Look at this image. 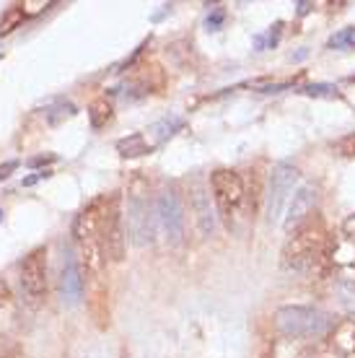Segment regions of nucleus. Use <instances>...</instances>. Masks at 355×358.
Masks as SVG:
<instances>
[{
	"mask_svg": "<svg viewBox=\"0 0 355 358\" xmlns=\"http://www.w3.org/2000/svg\"><path fill=\"white\" fill-rule=\"evenodd\" d=\"M327 250V231L319 218H309L294 234H288L283 244V265L296 273H309L319 265Z\"/></svg>",
	"mask_w": 355,
	"mask_h": 358,
	"instance_id": "1",
	"label": "nucleus"
},
{
	"mask_svg": "<svg viewBox=\"0 0 355 358\" xmlns=\"http://www.w3.org/2000/svg\"><path fill=\"white\" fill-rule=\"evenodd\" d=\"M273 327L280 338L291 341H317L332 332L335 322L327 312L314 306H280L273 314Z\"/></svg>",
	"mask_w": 355,
	"mask_h": 358,
	"instance_id": "2",
	"label": "nucleus"
},
{
	"mask_svg": "<svg viewBox=\"0 0 355 358\" xmlns=\"http://www.w3.org/2000/svg\"><path fill=\"white\" fill-rule=\"evenodd\" d=\"M127 229L133 236L135 247H148L153 244L159 218H156V203L148 200V182L135 171L133 182L127 185Z\"/></svg>",
	"mask_w": 355,
	"mask_h": 358,
	"instance_id": "3",
	"label": "nucleus"
},
{
	"mask_svg": "<svg viewBox=\"0 0 355 358\" xmlns=\"http://www.w3.org/2000/svg\"><path fill=\"white\" fill-rule=\"evenodd\" d=\"M301 182V171L291 162H277L270 171V182H267L265 192V218L270 226H275L283 215L285 206L291 203Z\"/></svg>",
	"mask_w": 355,
	"mask_h": 358,
	"instance_id": "4",
	"label": "nucleus"
},
{
	"mask_svg": "<svg viewBox=\"0 0 355 358\" xmlns=\"http://www.w3.org/2000/svg\"><path fill=\"white\" fill-rule=\"evenodd\" d=\"M210 195H213L218 218L223 221L226 229L233 226V218L239 213V208L247 200V189H244V179L239 171L233 169H215L210 174Z\"/></svg>",
	"mask_w": 355,
	"mask_h": 358,
	"instance_id": "5",
	"label": "nucleus"
},
{
	"mask_svg": "<svg viewBox=\"0 0 355 358\" xmlns=\"http://www.w3.org/2000/svg\"><path fill=\"white\" fill-rule=\"evenodd\" d=\"M156 218H159V229L164 231V239L169 247H179L184 242V206L174 185L164 187L156 197Z\"/></svg>",
	"mask_w": 355,
	"mask_h": 358,
	"instance_id": "6",
	"label": "nucleus"
},
{
	"mask_svg": "<svg viewBox=\"0 0 355 358\" xmlns=\"http://www.w3.org/2000/svg\"><path fill=\"white\" fill-rule=\"evenodd\" d=\"M21 291L29 304H39L47 296V247H36L21 262Z\"/></svg>",
	"mask_w": 355,
	"mask_h": 358,
	"instance_id": "7",
	"label": "nucleus"
},
{
	"mask_svg": "<svg viewBox=\"0 0 355 358\" xmlns=\"http://www.w3.org/2000/svg\"><path fill=\"white\" fill-rule=\"evenodd\" d=\"M101 247H104V255L112 262L124 260L127 236H124V226H122L119 195H112L107 200V210H104V221H101Z\"/></svg>",
	"mask_w": 355,
	"mask_h": 358,
	"instance_id": "8",
	"label": "nucleus"
},
{
	"mask_svg": "<svg viewBox=\"0 0 355 358\" xmlns=\"http://www.w3.org/2000/svg\"><path fill=\"white\" fill-rule=\"evenodd\" d=\"M104 210H107V200L99 197V200L89 203V206L75 215V221H73V236H75V242H78L80 247H83V244H91V242H101V221H104Z\"/></svg>",
	"mask_w": 355,
	"mask_h": 358,
	"instance_id": "9",
	"label": "nucleus"
},
{
	"mask_svg": "<svg viewBox=\"0 0 355 358\" xmlns=\"http://www.w3.org/2000/svg\"><path fill=\"white\" fill-rule=\"evenodd\" d=\"M317 200H319V189L314 185H301L296 189V195L291 197L288 203V213H285L283 229L285 234H294L298 226H303L314 215V208H317Z\"/></svg>",
	"mask_w": 355,
	"mask_h": 358,
	"instance_id": "10",
	"label": "nucleus"
},
{
	"mask_svg": "<svg viewBox=\"0 0 355 358\" xmlns=\"http://www.w3.org/2000/svg\"><path fill=\"white\" fill-rule=\"evenodd\" d=\"M189 208H192L200 236L210 239L215 234V229H218V210L210 208V195H208V187H205L203 182H195L189 187Z\"/></svg>",
	"mask_w": 355,
	"mask_h": 358,
	"instance_id": "11",
	"label": "nucleus"
},
{
	"mask_svg": "<svg viewBox=\"0 0 355 358\" xmlns=\"http://www.w3.org/2000/svg\"><path fill=\"white\" fill-rule=\"evenodd\" d=\"M60 288L65 304L75 306L83 299V270H80V262L75 260V255H68V260L62 265Z\"/></svg>",
	"mask_w": 355,
	"mask_h": 358,
	"instance_id": "12",
	"label": "nucleus"
},
{
	"mask_svg": "<svg viewBox=\"0 0 355 358\" xmlns=\"http://www.w3.org/2000/svg\"><path fill=\"white\" fill-rule=\"evenodd\" d=\"M327 338L340 358H355V320H340Z\"/></svg>",
	"mask_w": 355,
	"mask_h": 358,
	"instance_id": "13",
	"label": "nucleus"
},
{
	"mask_svg": "<svg viewBox=\"0 0 355 358\" xmlns=\"http://www.w3.org/2000/svg\"><path fill=\"white\" fill-rule=\"evenodd\" d=\"M112 112H115V107H112V101H109L107 96H99L94 99L89 104V122L94 130H101V127H107V122L112 120Z\"/></svg>",
	"mask_w": 355,
	"mask_h": 358,
	"instance_id": "14",
	"label": "nucleus"
},
{
	"mask_svg": "<svg viewBox=\"0 0 355 358\" xmlns=\"http://www.w3.org/2000/svg\"><path fill=\"white\" fill-rule=\"evenodd\" d=\"M117 151H119V156H124V159H133V156L151 153L153 145L145 141V135L143 133H133L130 138H122V141L117 143Z\"/></svg>",
	"mask_w": 355,
	"mask_h": 358,
	"instance_id": "15",
	"label": "nucleus"
},
{
	"mask_svg": "<svg viewBox=\"0 0 355 358\" xmlns=\"http://www.w3.org/2000/svg\"><path fill=\"white\" fill-rule=\"evenodd\" d=\"M75 104H73L71 99H57L52 107L47 109V122L52 127H57V125H62L65 120H71V117H75Z\"/></svg>",
	"mask_w": 355,
	"mask_h": 358,
	"instance_id": "16",
	"label": "nucleus"
},
{
	"mask_svg": "<svg viewBox=\"0 0 355 358\" xmlns=\"http://www.w3.org/2000/svg\"><path fill=\"white\" fill-rule=\"evenodd\" d=\"M24 18H27L24 6H10V8L3 10V16H0V36L13 34V31L24 24Z\"/></svg>",
	"mask_w": 355,
	"mask_h": 358,
	"instance_id": "17",
	"label": "nucleus"
},
{
	"mask_svg": "<svg viewBox=\"0 0 355 358\" xmlns=\"http://www.w3.org/2000/svg\"><path fill=\"white\" fill-rule=\"evenodd\" d=\"M179 127H182V117L171 115V117H164V120H159V122L153 125L151 133L156 135V143H164L166 138H171V135L177 133Z\"/></svg>",
	"mask_w": 355,
	"mask_h": 358,
	"instance_id": "18",
	"label": "nucleus"
},
{
	"mask_svg": "<svg viewBox=\"0 0 355 358\" xmlns=\"http://www.w3.org/2000/svg\"><path fill=\"white\" fill-rule=\"evenodd\" d=\"M13 312V291L10 286L0 278V317H6V314ZM0 332H6V322L0 320Z\"/></svg>",
	"mask_w": 355,
	"mask_h": 358,
	"instance_id": "19",
	"label": "nucleus"
},
{
	"mask_svg": "<svg viewBox=\"0 0 355 358\" xmlns=\"http://www.w3.org/2000/svg\"><path fill=\"white\" fill-rule=\"evenodd\" d=\"M355 45V29H342L338 34L329 39V47L332 50H345V47H353Z\"/></svg>",
	"mask_w": 355,
	"mask_h": 358,
	"instance_id": "20",
	"label": "nucleus"
},
{
	"mask_svg": "<svg viewBox=\"0 0 355 358\" xmlns=\"http://www.w3.org/2000/svg\"><path fill=\"white\" fill-rule=\"evenodd\" d=\"M338 153H340V156H345V159H355V133L345 135V138L340 141Z\"/></svg>",
	"mask_w": 355,
	"mask_h": 358,
	"instance_id": "21",
	"label": "nucleus"
},
{
	"mask_svg": "<svg viewBox=\"0 0 355 358\" xmlns=\"http://www.w3.org/2000/svg\"><path fill=\"white\" fill-rule=\"evenodd\" d=\"M57 162V156L55 153H47V156H34V159H29V166L34 169V166H47V164H55Z\"/></svg>",
	"mask_w": 355,
	"mask_h": 358,
	"instance_id": "22",
	"label": "nucleus"
},
{
	"mask_svg": "<svg viewBox=\"0 0 355 358\" xmlns=\"http://www.w3.org/2000/svg\"><path fill=\"white\" fill-rule=\"evenodd\" d=\"M221 21H223V8H215L213 16H208V29H210V31H218Z\"/></svg>",
	"mask_w": 355,
	"mask_h": 358,
	"instance_id": "23",
	"label": "nucleus"
},
{
	"mask_svg": "<svg viewBox=\"0 0 355 358\" xmlns=\"http://www.w3.org/2000/svg\"><path fill=\"white\" fill-rule=\"evenodd\" d=\"M18 166V162H8L6 166H0V179H8L10 177V171L16 169Z\"/></svg>",
	"mask_w": 355,
	"mask_h": 358,
	"instance_id": "24",
	"label": "nucleus"
},
{
	"mask_svg": "<svg viewBox=\"0 0 355 358\" xmlns=\"http://www.w3.org/2000/svg\"><path fill=\"white\" fill-rule=\"evenodd\" d=\"M50 174H52V171H39V174H34V177H27V179H24V185L29 187V185H34V182H39V179H47Z\"/></svg>",
	"mask_w": 355,
	"mask_h": 358,
	"instance_id": "25",
	"label": "nucleus"
},
{
	"mask_svg": "<svg viewBox=\"0 0 355 358\" xmlns=\"http://www.w3.org/2000/svg\"><path fill=\"white\" fill-rule=\"evenodd\" d=\"M345 231L350 234V236H355V215H353V218H347V221H345Z\"/></svg>",
	"mask_w": 355,
	"mask_h": 358,
	"instance_id": "26",
	"label": "nucleus"
},
{
	"mask_svg": "<svg viewBox=\"0 0 355 358\" xmlns=\"http://www.w3.org/2000/svg\"><path fill=\"white\" fill-rule=\"evenodd\" d=\"M0 218H3V210H0Z\"/></svg>",
	"mask_w": 355,
	"mask_h": 358,
	"instance_id": "27",
	"label": "nucleus"
}]
</instances>
